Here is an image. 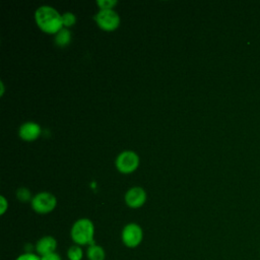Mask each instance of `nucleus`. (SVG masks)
Returning a JSON list of instances; mask_svg holds the SVG:
<instances>
[{
  "label": "nucleus",
  "instance_id": "nucleus-10",
  "mask_svg": "<svg viewBox=\"0 0 260 260\" xmlns=\"http://www.w3.org/2000/svg\"><path fill=\"white\" fill-rule=\"evenodd\" d=\"M87 260H105L106 251L105 249L98 244H92L87 247L85 252Z\"/></svg>",
  "mask_w": 260,
  "mask_h": 260
},
{
  "label": "nucleus",
  "instance_id": "nucleus-11",
  "mask_svg": "<svg viewBox=\"0 0 260 260\" xmlns=\"http://www.w3.org/2000/svg\"><path fill=\"white\" fill-rule=\"evenodd\" d=\"M70 40H71V32L66 27H63L62 29H60L55 36L56 45L61 47L68 45L70 43Z\"/></svg>",
  "mask_w": 260,
  "mask_h": 260
},
{
  "label": "nucleus",
  "instance_id": "nucleus-5",
  "mask_svg": "<svg viewBox=\"0 0 260 260\" xmlns=\"http://www.w3.org/2000/svg\"><path fill=\"white\" fill-rule=\"evenodd\" d=\"M139 166V156L132 150L121 152L116 158V167L119 172L129 174L134 172Z\"/></svg>",
  "mask_w": 260,
  "mask_h": 260
},
{
  "label": "nucleus",
  "instance_id": "nucleus-2",
  "mask_svg": "<svg viewBox=\"0 0 260 260\" xmlns=\"http://www.w3.org/2000/svg\"><path fill=\"white\" fill-rule=\"evenodd\" d=\"M71 240L78 246H90L94 243V225L88 218H79L71 226Z\"/></svg>",
  "mask_w": 260,
  "mask_h": 260
},
{
  "label": "nucleus",
  "instance_id": "nucleus-18",
  "mask_svg": "<svg viewBox=\"0 0 260 260\" xmlns=\"http://www.w3.org/2000/svg\"><path fill=\"white\" fill-rule=\"evenodd\" d=\"M7 207H8V203H7L6 199H5V197L1 196V210H0V213L4 214V212L6 211Z\"/></svg>",
  "mask_w": 260,
  "mask_h": 260
},
{
  "label": "nucleus",
  "instance_id": "nucleus-1",
  "mask_svg": "<svg viewBox=\"0 0 260 260\" xmlns=\"http://www.w3.org/2000/svg\"><path fill=\"white\" fill-rule=\"evenodd\" d=\"M38 26L48 34H57L63 28L62 15L52 6H40L35 13Z\"/></svg>",
  "mask_w": 260,
  "mask_h": 260
},
{
  "label": "nucleus",
  "instance_id": "nucleus-9",
  "mask_svg": "<svg viewBox=\"0 0 260 260\" xmlns=\"http://www.w3.org/2000/svg\"><path fill=\"white\" fill-rule=\"evenodd\" d=\"M41 134V126L38 123L28 121L23 123L19 128V136L26 141L35 140Z\"/></svg>",
  "mask_w": 260,
  "mask_h": 260
},
{
  "label": "nucleus",
  "instance_id": "nucleus-3",
  "mask_svg": "<svg viewBox=\"0 0 260 260\" xmlns=\"http://www.w3.org/2000/svg\"><path fill=\"white\" fill-rule=\"evenodd\" d=\"M143 239V232L139 224L135 222L127 223L121 233V240L127 248H136Z\"/></svg>",
  "mask_w": 260,
  "mask_h": 260
},
{
  "label": "nucleus",
  "instance_id": "nucleus-17",
  "mask_svg": "<svg viewBox=\"0 0 260 260\" xmlns=\"http://www.w3.org/2000/svg\"><path fill=\"white\" fill-rule=\"evenodd\" d=\"M41 260H62V258L57 252H54V253L42 256Z\"/></svg>",
  "mask_w": 260,
  "mask_h": 260
},
{
  "label": "nucleus",
  "instance_id": "nucleus-12",
  "mask_svg": "<svg viewBox=\"0 0 260 260\" xmlns=\"http://www.w3.org/2000/svg\"><path fill=\"white\" fill-rule=\"evenodd\" d=\"M67 258L68 260H82L83 258V250L81 246L72 245L67 250Z\"/></svg>",
  "mask_w": 260,
  "mask_h": 260
},
{
  "label": "nucleus",
  "instance_id": "nucleus-7",
  "mask_svg": "<svg viewBox=\"0 0 260 260\" xmlns=\"http://www.w3.org/2000/svg\"><path fill=\"white\" fill-rule=\"evenodd\" d=\"M146 201V192L141 187H133L125 194V202L131 208H139Z\"/></svg>",
  "mask_w": 260,
  "mask_h": 260
},
{
  "label": "nucleus",
  "instance_id": "nucleus-8",
  "mask_svg": "<svg viewBox=\"0 0 260 260\" xmlns=\"http://www.w3.org/2000/svg\"><path fill=\"white\" fill-rule=\"evenodd\" d=\"M57 240L52 236H44L41 239H39L36 243V252L37 254L42 257L51 253L56 252L57 249Z\"/></svg>",
  "mask_w": 260,
  "mask_h": 260
},
{
  "label": "nucleus",
  "instance_id": "nucleus-19",
  "mask_svg": "<svg viewBox=\"0 0 260 260\" xmlns=\"http://www.w3.org/2000/svg\"><path fill=\"white\" fill-rule=\"evenodd\" d=\"M259 253H260V248H259Z\"/></svg>",
  "mask_w": 260,
  "mask_h": 260
},
{
  "label": "nucleus",
  "instance_id": "nucleus-13",
  "mask_svg": "<svg viewBox=\"0 0 260 260\" xmlns=\"http://www.w3.org/2000/svg\"><path fill=\"white\" fill-rule=\"evenodd\" d=\"M62 21H63V26L65 27L71 26L75 23L76 16L72 12H65L64 14H62Z\"/></svg>",
  "mask_w": 260,
  "mask_h": 260
},
{
  "label": "nucleus",
  "instance_id": "nucleus-6",
  "mask_svg": "<svg viewBox=\"0 0 260 260\" xmlns=\"http://www.w3.org/2000/svg\"><path fill=\"white\" fill-rule=\"evenodd\" d=\"M94 19L98 25L105 30H114L120 23V17L113 9H101L94 15Z\"/></svg>",
  "mask_w": 260,
  "mask_h": 260
},
{
  "label": "nucleus",
  "instance_id": "nucleus-14",
  "mask_svg": "<svg viewBox=\"0 0 260 260\" xmlns=\"http://www.w3.org/2000/svg\"><path fill=\"white\" fill-rule=\"evenodd\" d=\"M16 197L20 201H27L30 198V192L26 188L21 187L16 191Z\"/></svg>",
  "mask_w": 260,
  "mask_h": 260
},
{
  "label": "nucleus",
  "instance_id": "nucleus-16",
  "mask_svg": "<svg viewBox=\"0 0 260 260\" xmlns=\"http://www.w3.org/2000/svg\"><path fill=\"white\" fill-rule=\"evenodd\" d=\"M96 3L101 7V9H112V7L117 4V1L116 0H99L96 1Z\"/></svg>",
  "mask_w": 260,
  "mask_h": 260
},
{
  "label": "nucleus",
  "instance_id": "nucleus-4",
  "mask_svg": "<svg viewBox=\"0 0 260 260\" xmlns=\"http://www.w3.org/2000/svg\"><path fill=\"white\" fill-rule=\"evenodd\" d=\"M57 205L56 197L49 192H41L36 194L31 199V208L40 214L51 212Z\"/></svg>",
  "mask_w": 260,
  "mask_h": 260
},
{
  "label": "nucleus",
  "instance_id": "nucleus-15",
  "mask_svg": "<svg viewBox=\"0 0 260 260\" xmlns=\"http://www.w3.org/2000/svg\"><path fill=\"white\" fill-rule=\"evenodd\" d=\"M15 260H41V257L32 252H25L17 256Z\"/></svg>",
  "mask_w": 260,
  "mask_h": 260
}]
</instances>
